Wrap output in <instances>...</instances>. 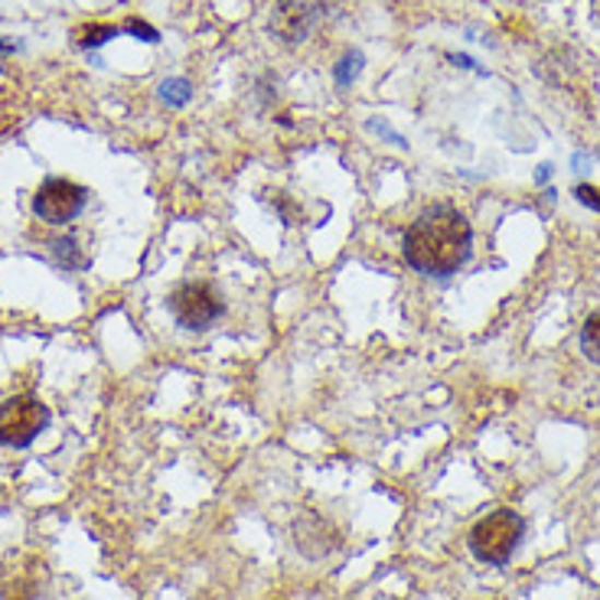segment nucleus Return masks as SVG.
<instances>
[{
	"label": "nucleus",
	"mask_w": 600,
	"mask_h": 600,
	"mask_svg": "<svg viewBox=\"0 0 600 600\" xmlns=\"http://www.w3.org/2000/svg\"><path fill=\"white\" fill-rule=\"evenodd\" d=\"M121 30H125V33H134V36H138V39H144V43H161V33H157L151 23L138 20V16H131Z\"/></svg>",
	"instance_id": "f8f14e48"
},
{
	"label": "nucleus",
	"mask_w": 600,
	"mask_h": 600,
	"mask_svg": "<svg viewBox=\"0 0 600 600\" xmlns=\"http://www.w3.org/2000/svg\"><path fill=\"white\" fill-rule=\"evenodd\" d=\"M526 519L513 509H496L470 529V552L483 565H506L522 545Z\"/></svg>",
	"instance_id": "f03ea898"
},
{
	"label": "nucleus",
	"mask_w": 600,
	"mask_h": 600,
	"mask_svg": "<svg viewBox=\"0 0 600 600\" xmlns=\"http://www.w3.org/2000/svg\"><path fill=\"white\" fill-rule=\"evenodd\" d=\"M13 49H20V46H16V43H3V39H0V52H13Z\"/></svg>",
	"instance_id": "2eb2a0df"
},
{
	"label": "nucleus",
	"mask_w": 600,
	"mask_h": 600,
	"mask_svg": "<svg viewBox=\"0 0 600 600\" xmlns=\"http://www.w3.org/2000/svg\"><path fill=\"white\" fill-rule=\"evenodd\" d=\"M363 52H356V49H350L337 66H333V79H337V85L340 89H346V85H353L356 79H360V72H363Z\"/></svg>",
	"instance_id": "1a4fd4ad"
},
{
	"label": "nucleus",
	"mask_w": 600,
	"mask_h": 600,
	"mask_svg": "<svg viewBox=\"0 0 600 600\" xmlns=\"http://www.w3.org/2000/svg\"><path fill=\"white\" fill-rule=\"evenodd\" d=\"M118 33H121V30L111 26V23H85V26L75 30V43H79L82 49H98V46H105L108 39H115Z\"/></svg>",
	"instance_id": "0eeeda50"
},
{
	"label": "nucleus",
	"mask_w": 600,
	"mask_h": 600,
	"mask_svg": "<svg viewBox=\"0 0 600 600\" xmlns=\"http://www.w3.org/2000/svg\"><path fill=\"white\" fill-rule=\"evenodd\" d=\"M320 16L314 0H278L274 13H271V33L281 36L284 43H301L314 20Z\"/></svg>",
	"instance_id": "423d86ee"
},
{
	"label": "nucleus",
	"mask_w": 600,
	"mask_h": 600,
	"mask_svg": "<svg viewBox=\"0 0 600 600\" xmlns=\"http://www.w3.org/2000/svg\"><path fill=\"white\" fill-rule=\"evenodd\" d=\"M161 98H164L170 108H184V105H190V98H193V85H190L187 79H167V82L161 85Z\"/></svg>",
	"instance_id": "9b49d317"
},
{
	"label": "nucleus",
	"mask_w": 600,
	"mask_h": 600,
	"mask_svg": "<svg viewBox=\"0 0 600 600\" xmlns=\"http://www.w3.org/2000/svg\"><path fill=\"white\" fill-rule=\"evenodd\" d=\"M473 251V228L467 215L454 205H431L424 209L401 238L404 261L427 278H450L457 274Z\"/></svg>",
	"instance_id": "f257e3e1"
},
{
	"label": "nucleus",
	"mask_w": 600,
	"mask_h": 600,
	"mask_svg": "<svg viewBox=\"0 0 600 600\" xmlns=\"http://www.w3.org/2000/svg\"><path fill=\"white\" fill-rule=\"evenodd\" d=\"M575 197L581 205H588V209H595L600 212V190L598 187H591V184H581V187H575Z\"/></svg>",
	"instance_id": "ddd939ff"
},
{
	"label": "nucleus",
	"mask_w": 600,
	"mask_h": 600,
	"mask_svg": "<svg viewBox=\"0 0 600 600\" xmlns=\"http://www.w3.org/2000/svg\"><path fill=\"white\" fill-rule=\"evenodd\" d=\"M85 202H89V190L85 187H79L72 180H62V177H49L33 193V212L46 225H66V222L79 219Z\"/></svg>",
	"instance_id": "39448f33"
},
{
	"label": "nucleus",
	"mask_w": 600,
	"mask_h": 600,
	"mask_svg": "<svg viewBox=\"0 0 600 600\" xmlns=\"http://www.w3.org/2000/svg\"><path fill=\"white\" fill-rule=\"evenodd\" d=\"M450 59H454V62H460V66H467V69L473 66V59H470V56H450Z\"/></svg>",
	"instance_id": "4468645a"
},
{
	"label": "nucleus",
	"mask_w": 600,
	"mask_h": 600,
	"mask_svg": "<svg viewBox=\"0 0 600 600\" xmlns=\"http://www.w3.org/2000/svg\"><path fill=\"white\" fill-rule=\"evenodd\" d=\"M167 307H170L177 327L193 330V333L197 330H209L222 317V310H225L222 294L212 284H205V281H184V284H177L170 301H167Z\"/></svg>",
	"instance_id": "7ed1b4c3"
},
{
	"label": "nucleus",
	"mask_w": 600,
	"mask_h": 600,
	"mask_svg": "<svg viewBox=\"0 0 600 600\" xmlns=\"http://www.w3.org/2000/svg\"><path fill=\"white\" fill-rule=\"evenodd\" d=\"M49 245H52V255H56V261H59L62 268H69V271H82V268H89V255H82V251H79L75 238H52Z\"/></svg>",
	"instance_id": "6e6552de"
},
{
	"label": "nucleus",
	"mask_w": 600,
	"mask_h": 600,
	"mask_svg": "<svg viewBox=\"0 0 600 600\" xmlns=\"http://www.w3.org/2000/svg\"><path fill=\"white\" fill-rule=\"evenodd\" d=\"M49 427V408L36 396H13L0 401V444L3 447H30Z\"/></svg>",
	"instance_id": "20e7f679"
},
{
	"label": "nucleus",
	"mask_w": 600,
	"mask_h": 600,
	"mask_svg": "<svg viewBox=\"0 0 600 600\" xmlns=\"http://www.w3.org/2000/svg\"><path fill=\"white\" fill-rule=\"evenodd\" d=\"M581 353L600 366V310H595L581 327Z\"/></svg>",
	"instance_id": "9d476101"
}]
</instances>
